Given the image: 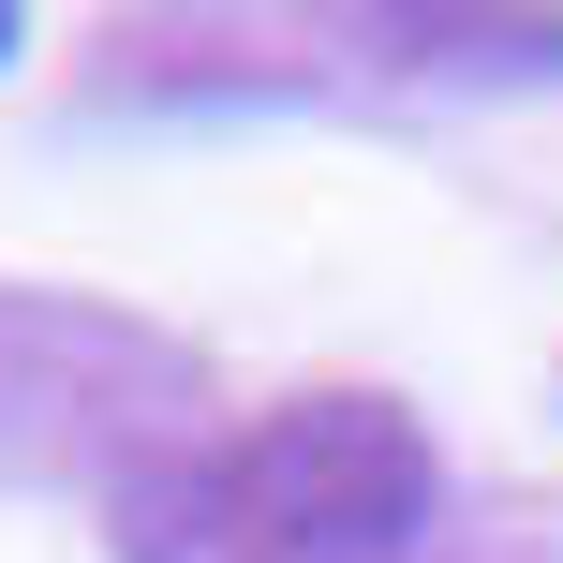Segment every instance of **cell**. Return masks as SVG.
<instances>
[{
    "label": "cell",
    "instance_id": "obj_3",
    "mask_svg": "<svg viewBox=\"0 0 563 563\" xmlns=\"http://www.w3.org/2000/svg\"><path fill=\"white\" fill-rule=\"evenodd\" d=\"M0 59H15V15H0Z\"/></svg>",
    "mask_w": 563,
    "mask_h": 563
},
{
    "label": "cell",
    "instance_id": "obj_1",
    "mask_svg": "<svg viewBox=\"0 0 563 563\" xmlns=\"http://www.w3.org/2000/svg\"><path fill=\"white\" fill-rule=\"evenodd\" d=\"M430 534V430L400 400H282L134 489V563H400Z\"/></svg>",
    "mask_w": 563,
    "mask_h": 563
},
{
    "label": "cell",
    "instance_id": "obj_2",
    "mask_svg": "<svg viewBox=\"0 0 563 563\" xmlns=\"http://www.w3.org/2000/svg\"><path fill=\"white\" fill-rule=\"evenodd\" d=\"M0 341H45V311H15V297H0Z\"/></svg>",
    "mask_w": 563,
    "mask_h": 563
}]
</instances>
